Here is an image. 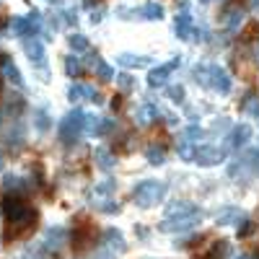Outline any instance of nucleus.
Segmentation results:
<instances>
[{"mask_svg": "<svg viewBox=\"0 0 259 259\" xmlns=\"http://www.w3.org/2000/svg\"><path fill=\"white\" fill-rule=\"evenodd\" d=\"M39 29H41L39 13H31V16H26V18H13V21H11V31H13L16 36H29V34H36Z\"/></svg>", "mask_w": 259, "mask_h": 259, "instance_id": "6", "label": "nucleus"}, {"mask_svg": "<svg viewBox=\"0 0 259 259\" xmlns=\"http://www.w3.org/2000/svg\"><path fill=\"white\" fill-rule=\"evenodd\" d=\"M101 16H104L101 11H94V13H91V21H94V24H96V21H101Z\"/></svg>", "mask_w": 259, "mask_h": 259, "instance_id": "38", "label": "nucleus"}, {"mask_svg": "<svg viewBox=\"0 0 259 259\" xmlns=\"http://www.w3.org/2000/svg\"><path fill=\"white\" fill-rule=\"evenodd\" d=\"M249 138H251V127L249 124H236L233 133H231V145L233 148H241V145L249 143Z\"/></svg>", "mask_w": 259, "mask_h": 259, "instance_id": "20", "label": "nucleus"}, {"mask_svg": "<svg viewBox=\"0 0 259 259\" xmlns=\"http://www.w3.org/2000/svg\"><path fill=\"white\" fill-rule=\"evenodd\" d=\"M244 106H246V112H249L251 117H256V119H259V99H246V104H244Z\"/></svg>", "mask_w": 259, "mask_h": 259, "instance_id": "35", "label": "nucleus"}, {"mask_svg": "<svg viewBox=\"0 0 259 259\" xmlns=\"http://www.w3.org/2000/svg\"><path fill=\"white\" fill-rule=\"evenodd\" d=\"M65 73L68 75H80L83 73V65H80V60L78 57H65Z\"/></svg>", "mask_w": 259, "mask_h": 259, "instance_id": "29", "label": "nucleus"}, {"mask_svg": "<svg viewBox=\"0 0 259 259\" xmlns=\"http://www.w3.org/2000/svg\"><path fill=\"white\" fill-rule=\"evenodd\" d=\"M254 166L259 168V150H254Z\"/></svg>", "mask_w": 259, "mask_h": 259, "instance_id": "39", "label": "nucleus"}, {"mask_svg": "<svg viewBox=\"0 0 259 259\" xmlns=\"http://www.w3.org/2000/svg\"><path fill=\"white\" fill-rule=\"evenodd\" d=\"M24 52H26V57H29L34 65H45V62H47V57H45V45H41L39 39H26V41H24Z\"/></svg>", "mask_w": 259, "mask_h": 259, "instance_id": "13", "label": "nucleus"}, {"mask_svg": "<svg viewBox=\"0 0 259 259\" xmlns=\"http://www.w3.org/2000/svg\"><path fill=\"white\" fill-rule=\"evenodd\" d=\"M140 16L148 18V21H161V18H163V8H161L158 3H145L143 11H140Z\"/></svg>", "mask_w": 259, "mask_h": 259, "instance_id": "23", "label": "nucleus"}, {"mask_svg": "<svg viewBox=\"0 0 259 259\" xmlns=\"http://www.w3.org/2000/svg\"><path fill=\"white\" fill-rule=\"evenodd\" d=\"M65 241H68V233H65V228H60V226L47 228V233H45V249L60 251V249L65 246Z\"/></svg>", "mask_w": 259, "mask_h": 259, "instance_id": "9", "label": "nucleus"}, {"mask_svg": "<svg viewBox=\"0 0 259 259\" xmlns=\"http://www.w3.org/2000/svg\"><path fill=\"white\" fill-rule=\"evenodd\" d=\"M68 45H70V50H73L75 55H83V52H89V47H91V45H89V39H85L83 34H73Z\"/></svg>", "mask_w": 259, "mask_h": 259, "instance_id": "24", "label": "nucleus"}, {"mask_svg": "<svg viewBox=\"0 0 259 259\" xmlns=\"http://www.w3.org/2000/svg\"><path fill=\"white\" fill-rule=\"evenodd\" d=\"M94 259H114V251H112V249H99V251L94 254Z\"/></svg>", "mask_w": 259, "mask_h": 259, "instance_id": "36", "label": "nucleus"}, {"mask_svg": "<svg viewBox=\"0 0 259 259\" xmlns=\"http://www.w3.org/2000/svg\"><path fill=\"white\" fill-rule=\"evenodd\" d=\"M179 62H182V60H179V57H174V60H168V62L158 65V68H153V70L148 73V85H150V89H158V85H163V83H166V78L179 68Z\"/></svg>", "mask_w": 259, "mask_h": 259, "instance_id": "7", "label": "nucleus"}, {"mask_svg": "<svg viewBox=\"0 0 259 259\" xmlns=\"http://www.w3.org/2000/svg\"><path fill=\"white\" fill-rule=\"evenodd\" d=\"M83 130H85V112L83 109H73L65 114V119L60 122V130H57V135L65 145H75L78 138L83 135Z\"/></svg>", "mask_w": 259, "mask_h": 259, "instance_id": "2", "label": "nucleus"}, {"mask_svg": "<svg viewBox=\"0 0 259 259\" xmlns=\"http://www.w3.org/2000/svg\"><path fill=\"white\" fill-rule=\"evenodd\" d=\"M236 259H259V256H249V254H244V256H236Z\"/></svg>", "mask_w": 259, "mask_h": 259, "instance_id": "40", "label": "nucleus"}, {"mask_svg": "<svg viewBox=\"0 0 259 259\" xmlns=\"http://www.w3.org/2000/svg\"><path fill=\"white\" fill-rule=\"evenodd\" d=\"M200 138H202V127H197V124H189V127L184 130V140L194 143V140H200Z\"/></svg>", "mask_w": 259, "mask_h": 259, "instance_id": "34", "label": "nucleus"}, {"mask_svg": "<svg viewBox=\"0 0 259 259\" xmlns=\"http://www.w3.org/2000/svg\"><path fill=\"white\" fill-rule=\"evenodd\" d=\"M96 207H99L101 212H106V215L119 212V202H114V200H99V202H96Z\"/></svg>", "mask_w": 259, "mask_h": 259, "instance_id": "32", "label": "nucleus"}, {"mask_svg": "<svg viewBox=\"0 0 259 259\" xmlns=\"http://www.w3.org/2000/svg\"><path fill=\"white\" fill-rule=\"evenodd\" d=\"M114 127L112 119H101V117H89L85 114V130H89L91 135H109V130Z\"/></svg>", "mask_w": 259, "mask_h": 259, "instance_id": "14", "label": "nucleus"}, {"mask_svg": "<svg viewBox=\"0 0 259 259\" xmlns=\"http://www.w3.org/2000/svg\"><path fill=\"white\" fill-rule=\"evenodd\" d=\"M117 85H119L122 91H130V89H135V78L127 75V73H119L117 75Z\"/></svg>", "mask_w": 259, "mask_h": 259, "instance_id": "33", "label": "nucleus"}, {"mask_svg": "<svg viewBox=\"0 0 259 259\" xmlns=\"http://www.w3.org/2000/svg\"><path fill=\"white\" fill-rule=\"evenodd\" d=\"M24 259H45V256H41V254H39L36 249H29V251L24 254Z\"/></svg>", "mask_w": 259, "mask_h": 259, "instance_id": "37", "label": "nucleus"}, {"mask_svg": "<svg viewBox=\"0 0 259 259\" xmlns=\"http://www.w3.org/2000/svg\"><path fill=\"white\" fill-rule=\"evenodd\" d=\"M158 117H161V106L150 104V101H145L140 109L135 112V122H138V124H150V122L158 119Z\"/></svg>", "mask_w": 259, "mask_h": 259, "instance_id": "15", "label": "nucleus"}, {"mask_svg": "<svg viewBox=\"0 0 259 259\" xmlns=\"http://www.w3.org/2000/svg\"><path fill=\"white\" fill-rule=\"evenodd\" d=\"M94 73L99 75V80H112V78H114V73H112V65H109V62H104V60H96V68H94Z\"/></svg>", "mask_w": 259, "mask_h": 259, "instance_id": "26", "label": "nucleus"}, {"mask_svg": "<svg viewBox=\"0 0 259 259\" xmlns=\"http://www.w3.org/2000/svg\"><path fill=\"white\" fill-rule=\"evenodd\" d=\"M207 89H212L215 94H221V96H228L231 89H233V83H231V75L218 68V65H212L210 68V80H207Z\"/></svg>", "mask_w": 259, "mask_h": 259, "instance_id": "5", "label": "nucleus"}, {"mask_svg": "<svg viewBox=\"0 0 259 259\" xmlns=\"http://www.w3.org/2000/svg\"><path fill=\"white\" fill-rule=\"evenodd\" d=\"M94 161H96V166L101 168V171H112L114 166H117V158L109 153L106 148H96V153H94Z\"/></svg>", "mask_w": 259, "mask_h": 259, "instance_id": "19", "label": "nucleus"}, {"mask_svg": "<svg viewBox=\"0 0 259 259\" xmlns=\"http://www.w3.org/2000/svg\"><path fill=\"white\" fill-rule=\"evenodd\" d=\"M192 16H189V8L187 11H182L179 16H177V21H174V34L179 36V39H189V34H192Z\"/></svg>", "mask_w": 259, "mask_h": 259, "instance_id": "16", "label": "nucleus"}, {"mask_svg": "<svg viewBox=\"0 0 259 259\" xmlns=\"http://www.w3.org/2000/svg\"><path fill=\"white\" fill-rule=\"evenodd\" d=\"M68 99H70V104H78V101H99L101 96L91 89V85H85V83H73L70 89H68Z\"/></svg>", "mask_w": 259, "mask_h": 259, "instance_id": "8", "label": "nucleus"}, {"mask_svg": "<svg viewBox=\"0 0 259 259\" xmlns=\"http://www.w3.org/2000/svg\"><path fill=\"white\" fill-rule=\"evenodd\" d=\"M153 62L150 57L145 55H117V65L119 68H148Z\"/></svg>", "mask_w": 259, "mask_h": 259, "instance_id": "17", "label": "nucleus"}, {"mask_svg": "<svg viewBox=\"0 0 259 259\" xmlns=\"http://www.w3.org/2000/svg\"><path fill=\"white\" fill-rule=\"evenodd\" d=\"M0 75H3L8 83H13L16 89H21V85H24V78H21V73H18V68H16V62H13L11 57H3V60H0Z\"/></svg>", "mask_w": 259, "mask_h": 259, "instance_id": "11", "label": "nucleus"}, {"mask_svg": "<svg viewBox=\"0 0 259 259\" xmlns=\"http://www.w3.org/2000/svg\"><path fill=\"white\" fill-rule=\"evenodd\" d=\"M145 158L153 163V166H161V163L166 161V153H163V148H161V145H150V148L145 150Z\"/></svg>", "mask_w": 259, "mask_h": 259, "instance_id": "25", "label": "nucleus"}, {"mask_svg": "<svg viewBox=\"0 0 259 259\" xmlns=\"http://www.w3.org/2000/svg\"><path fill=\"white\" fill-rule=\"evenodd\" d=\"M200 207L197 205H192L187 200H179V202H171L166 207V218H179V215H189V212H197Z\"/></svg>", "mask_w": 259, "mask_h": 259, "instance_id": "18", "label": "nucleus"}, {"mask_svg": "<svg viewBox=\"0 0 259 259\" xmlns=\"http://www.w3.org/2000/svg\"><path fill=\"white\" fill-rule=\"evenodd\" d=\"M241 21H244V11H241V8H236L233 13H228V16H226V29H228V31L239 29Z\"/></svg>", "mask_w": 259, "mask_h": 259, "instance_id": "28", "label": "nucleus"}, {"mask_svg": "<svg viewBox=\"0 0 259 259\" xmlns=\"http://www.w3.org/2000/svg\"><path fill=\"white\" fill-rule=\"evenodd\" d=\"M200 221H202V210L189 212V215H179V218H163L158 231L161 233H182V231H192Z\"/></svg>", "mask_w": 259, "mask_h": 259, "instance_id": "3", "label": "nucleus"}, {"mask_svg": "<svg viewBox=\"0 0 259 259\" xmlns=\"http://www.w3.org/2000/svg\"><path fill=\"white\" fill-rule=\"evenodd\" d=\"M194 161L200 166H218L221 161H226V148L221 145H200L194 150Z\"/></svg>", "mask_w": 259, "mask_h": 259, "instance_id": "4", "label": "nucleus"}, {"mask_svg": "<svg viewBox=\"0 0 259 259\" xmlns=\"http://www.w3.org/2000/svg\"><path fill=\"white\" fill-rule=\"evenodd\" d=\"M0 171H3V158H0Z\"/></svg>", "mask_w": 259, "mask_h": 259, "instance_id": "42", "label": "nucleus"}, {"mask_svg": "<svg viewBox=\"0 0 259 259\" xmlns=\"http://www.w3.org/2000/svg\"><path fill=\"white\" fill-rule=\"evenodd\" d=\"M194 150H197V148H194V143H189V140H184V138H182L177 153H179V158H182V161H194Z\"/></svg>", "mask_w": 259, "mask_h": 259, "instance_id": "27", "label": "nucleus"}, {"mask_svg": "<svg viewBox=\"0 0 259 259\" xmlns=\"http://www.w3.org/2000/svg\"><path fill=\"white\" fill-rule=\"evenodd\" d=\"M114 189H117L114 179H104V182H99V184H96L94 194H96V200H109V194H112Z\"/></svg>", "mask_w": 259, "mask_h": 259, "instance_id": "22", "label": "nucleus"}, {"mask_svg": "<svg viewBox=\"0 0 259 259\" xmlns=\"http://www.w3.org/2000/svg\"><path fill=\"white\" fill-rule=\"evenodd\" d=\"M256 55H259V52H256Z\"/></svg>", "mask_w": 259, "mask_h": 259, "instance_id": "44", "label": "nucleus"}, {"mask_svg": "<svg viewBox=\"0 0 259 259\" xmlns=\"http://www.w3.org/2000/svg\"><path fill=\"white\" fill-rule=\"evenodd\" d=\"M168 99L174 104H184V99H187L184 85H168Z\"/></svg>", "mask_w": 259, "mask_h": 259, "instance_id": "31", "label": "nucleus"}, {"mask_svg": "<svg viewBox=\"0 0 259 259\" xmlns=\"http://www.w3.org/2000/svg\"><path fill=\"white\" fill-rule=\"evenodd\" d=\"M104 241H106V249H112L114 254L127 251V241H124L122 231H117V228H106L104 231Z\"/></svg>", "mask_w": 259, "mask_h": 259, "instance_id": "12", "label": "nucleus"}, {"mask_svg": "<svg viewBox=\"0 0 259 259\" xmlns=\"http://www.w3.org/2000/svg\"><path fill=\"white\" fill-rule=\"evenodd\" d=\"M251 6H254V8H259V0H251Z\"/></svg>", "mask_w": 259, "mask_h": 259, "instance_id": "41", "label": "nucleus"}, {"mask_svg": "<svg viewBox=\"0 0 259 259\" xmlns=\"http://www.w3.org/2000/svg\"><path fill=\"white\" fill-rule=\"evenodd\" d=\"M202 3H207V0H202Z\"/></svg>", "mask_w": 259, "mask_h": 259, "instance_id": "43", "label": "nucleus"}, {"mask_svg": "<svg viewBox=\"0 0 259 259\" xmlns=\"http://www.w3.org/2000/svg\"><path fill=\"white\" fill-rule=\"evenodd\" d=\"M163 197H166V184L158 182V179H145V182H140L133 189V202L138 207H143V210L156 207Z\"/></svg>", "mask_w": 259, "mask_h": 259, "instance_id": "1", "label": "nucleus"}, {"mask_svg": "<svg viewBox=\"0 0 259 259\" xmlns=\"http://www.w3.org/2000/svg\"><path fill=\"white\" fill-rule=\"evenodd\" d=\"M210 68L212 65H197V70H194V80L200 85H205V89H207V80H210Z\"/></svg>", "mask_w": 259, "mask_h": 259, "instance_id": "30", "label": "nucleus"}, {"mask_svg": "<svg viewBox=\"0 0 259 259\" xmlns=\"http://www.w3.org/2000/svg\"><path fill=\"white\" fill-rule=\"evenodd\" d=\"M50 127H52V119H50V114H47L45 106H39V109H34V130H36V133L45 135Z\"/></svg>", "mask_w": 259, "mask_h": 259, "instance_id": "21", "label": "nucleus"}, {"mask_svg": "<svg viewBox=\"0 0 259 259\" xmlns=\"http://www.w3.org/2000/svg\"><path fill=\"white\" fill-rule=\"evenodd\" d=\"M215 221H218V226H241L246 221V215L239 207H221Z\"/></svg>", "mask_w": 259, "mask_h": 259, "instance_id": "10", "label": "nucleus"}]
</instances>
